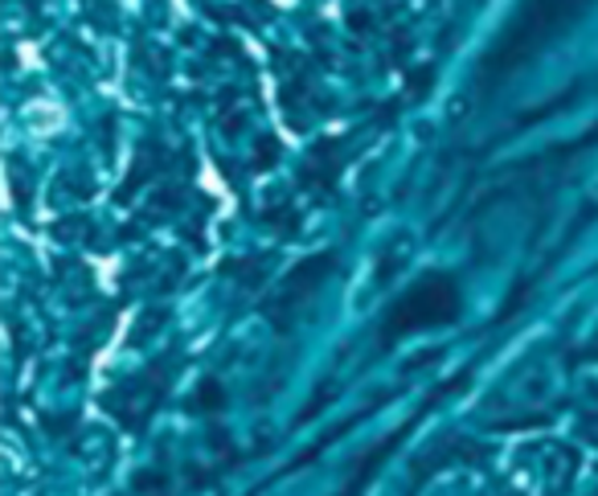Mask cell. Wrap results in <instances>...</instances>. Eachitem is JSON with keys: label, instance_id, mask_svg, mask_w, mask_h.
<instances>
[{"label": "cell", "instance_id": "cell-3", "mask_svg": "<svg viewBox=\"0 0 598 496\" xmlns=\"http://www.w3.org/2000/svg\"><path fill=\"white\" fill-rule=\"evenodd\" d=\"M328 271H332V255H316V258H308V263H300V267L283 279V288H279V295H274V304L291 309V304L308 300V291L320 288V279H325Z\"/></svg>", "mask_w": 598, "mask_h": 496}, {"label": "cell", "instance_id": "cell-2", "mask_svg": "<svg viewBox=\"0 0 598 496\" xmlns=\"http://www.w3.org/2000/svg\"><path fill=\"white\" fill-rule=\"evenodd\" d=\"M460 316V288L443 279V275H430L423 283H414L386 316V341L398 337H411L418 328H439L451 325Z\"/></svg>", "mask_w": 598, "mask_h": 496}, {"label": "cell", "instance_id": "cell-1", "mask_svg": "<svg viewBox=\"0 0 598 496\" xmlns=\"http://www.w3.org/2000/svg\"><path fill=\"white\" fill-rule=\"evenodd\" d=\"M590 4L595 0H529L525 13L509 25V34L496 46V53H488V78H500V74L516 70L525 58H533V53L541 50L546 41H553V37L562 34L570 21H578Z\"/></svg>", "mask_w": 598, "mask_h": 496}]
</instances>
